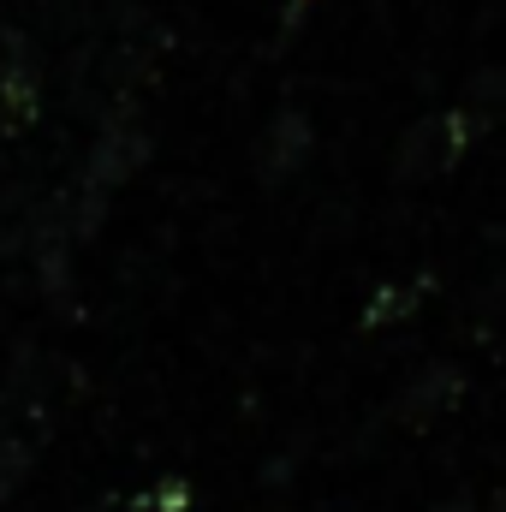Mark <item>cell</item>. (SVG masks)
Returning <instances> with one entry per match:
<instances>
[{
    "instance_id": "obj_2",
    "label": "cell",
    "mask_w": 506,
    "mask_h": 512,
    "mask_svg": "<svg viewBox=\"0 0 506 512\" xmlns=\"http://www.w3.org/2000/svg\"><path fill=\"white\" fill-rule=\"evenodd\" d=\"M131 512H185V489H179V483H161L149 501H137Z\"/></svg>"
},
{
    "instance_id": "obj_1",
    "label": "cell",
    "mask_w": 506,
    "mask_h": 512,
    "mask_svg": "<svg viewBox=\"0 0 506 512\" xmlns=\"http://www.w3.org/2000/svg\"><path fill=\"white\" fill-rule=\"evenodd\" d=\"M471 131H477V108H447V114H435L429 126H417V137L405 143V173H435V167L459 161V149H465Z\"/></svg>"
}]
</instances>
